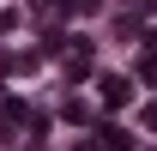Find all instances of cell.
<instances>
[{"mask_svg": "<svg viewBox=\"0 0 157 151\" xmlns=\"http://www.w3.org/2000/svg\"><path fill=\"white\" fill-rule=\"evenodd\" d=\"M145 127H157V103H151V109H145Z\"/></svg>", "mask_w": 157, "mask_h": 151, "instance_id": "3957f363", "label": "cell"}, {"mask_svg": "<svg viewBox=\"0 0 157 151\" xmlns=\"http://www.w3.org/2000/svg\"><path fill=\"white\" fill-rule=\"evenodd\" d=\"M127 91H133L127 79H103V103H109V109H115V103H127Z\"/></svg>", "mask_w": 157, "mask_h": 151, "instance_id": "6da1fadb", "label": "cell"}, {"mask_svg": "<svg viewBox=\"0 0 157 151\" xmlns=\"http://www.w3.org/2000/svg\"><path fill=\"white\" fill-rule=\"evenodd\" d=\"M78 151H103V145H78Z\"/></svg>", "mask_w": 157, "mask_h": 151, "instance_id": "277c9868", "label": "cell"}, {"mask_svg": "<svg viewBox=\"0 0 157 151\" xmlns=\"http://www.w3.org/2000/svg\"><path fill=\"white\" fill-rule=\"evenodd\" d=\"M67 12H97V0H67Z\"/></svg>", "mask_w": 157, "mask_h": 151, "instance_id": "7a4b0ae2", "label": "cell"}]
</instances>
